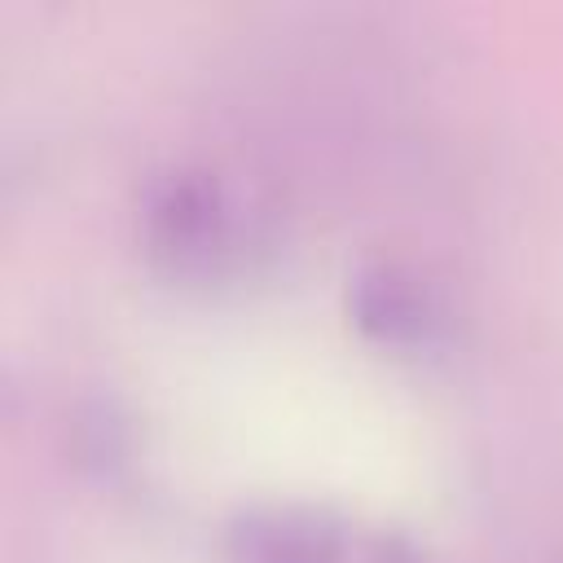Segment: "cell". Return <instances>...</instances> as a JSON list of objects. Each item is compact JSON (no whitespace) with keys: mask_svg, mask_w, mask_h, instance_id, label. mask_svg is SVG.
Masks as SVG:
<instances>
[{"mask_svg":"<svg viewBox=\"0 0 563 563\" xmlns=\"http://www.w3.org/2000/svg\"><path fill=\"white\" fill-rule=\"evenodd\" d=\"M136 242L154 273L220 286L255 273L277 242L273 207L211 163H167L136 194Z\"/></svg>","mask_w":563,"mask_h":563,"instance_id":"obj_1","label":"cell"},{"mask_svg":"<svg viewBox=\"0 0 563 563\" xmlns=\"http://www.w3.org/2000/svg\"><path fill=\"white\" fill-rule=\"evenodd\" d=\"M229 563H427L387 528H356L321 506H251L224 532Z\"/></svg>","mask_w":563,"mask_h":563,"instance_id":"obj_2","label":"cell"},{"mask_svg":"<svg viewBox=\"0 0 563 563\" xmlns=\"http://www.w3.org/2000/svg\"><path fill=\"white\" fill-rule=\"evenodd\" d=\"M444 290L409 260H369L347 277V321L383 352L422 356L449 339Z\"/></svg>","mask_w":563,"mask_h":563,"instance_id":"obj_3","label":"cell"}]
</instances>
